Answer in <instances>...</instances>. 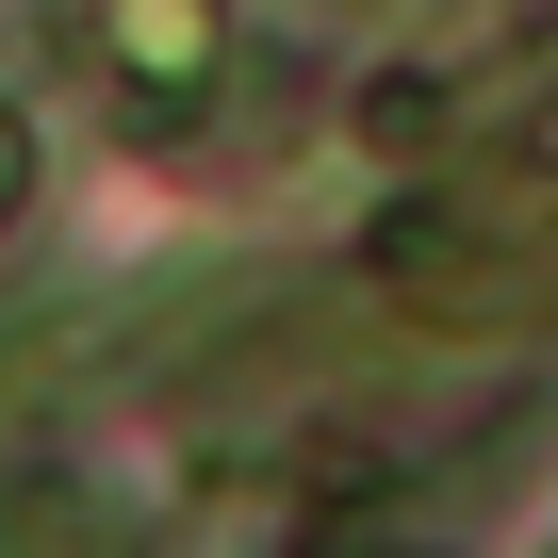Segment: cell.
Masks as SVG:
<instances>
[{"mask_svg": "<svg viewBox=\"0 0 558 558\" xmlns=\"http://www.w3.org/2000/svg\"><path fill=\"white\" fill-rule=\"evenodd\" d=\"M17 197H34V132L0 116V214H17Z\"/></svg>", "mask_w": 558, "mask_h": 558, "instance_id": "obj_4", "label": "cell"}, {"mask_svg": "<svg viewBox=\"0 0 558 558\" xmlns=\"http://www.w3.org/2000/svg\"><path fill=\"white\" fill-rule=\"evenodd\" d=\"M0 558H132V542H116V509H83L66 476H34V493H0Z\"/></svg>", "mask_w": 558, "mask_h": 558, "instance_id": "obj_3", "label": "cell"}, {"mask_svg": "<svg viewBox=\"0 0 558 558\" xmlns=\"http://www.w3.org/2000/svg\"><path fill=\"white\" fill-rule=\"evenodd\" d=\"M83 34H99L116 83H148V99H197V83H214V0H83Z\"/></svg>", "mask_w": 558, "mask_h": 558, "instance_id": "obj_2", "label": "cell"}, {"mask_svg": "<svg viewBox=\"0 0 558 558\" xmlns=\"http://www.w3.org/2000/svg\"><path fill=\"white\" fill-rule=\"evenodd\" d=\"M296 17H329V0H296Z\"/></svg>", "mask_w": 558, "mask_h": 558, "instance_id": "obj_5", "label": "cell"}, {"mask_svg": "<svg viewBox=\"0 0 558 558\" xmlns=\"http://www.w3.org/2000/svg\"><path fill=\"white\" fill-rule=\"evenodd\" d=\"M378 279L411 313H493V329H525L542 313V165H493V181H444V197H411L395 230H378Z\"/></svg>", "mask_w": 558, "mask_h": 558, "instance_id": "obj_1", "label": "cell"}]
</instances>
